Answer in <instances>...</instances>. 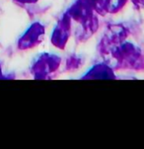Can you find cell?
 I'll list each match as a JSON object with an SVG mask.
<instances>
[{"label":"cell","mask_w":144,"mask_h":149,"mask_svg":"<svg viewBox=\"0 0 144 149\" xmlns=\"http://www.w3.org/2000/svg\"><path fill=\"white\" fill-rule=\"evenodd\" d=\"M61 58L52 54H42L35 60L32 72L36 79H47L58 70Z\"/></svg>","instance_id":"obj_1"},{"label":"cell","mask_w":144,"mask_h":149,"mask_svg":"<svg viewBox=\"0 0 144 149\" xmlns=\"http://www.w3.org/2000/svg\"><path fill=\"white\" fill-rule=\"evenodd\" d=\"M72 19L67 12L60 17L57 22L56 26L54 27V32L51 34L50 42L55 47L59 49H63L66 45L68 40L71 35V28H72Z\"/></svg>","instance_id":"obj_2"},{"label":"cell","mask_w":144,"mask_h":149,"mask_svg":"<svg viewBox=\"0 0 144 149\" xmlns=\"http://www.w3.org/2000/svg\"><path fill=\"white\" fill-rule=\"evenodd\" d=\"M45 27L40 23H34L19 41V47L22 49H31L41 44L45 38Z\"/></svg>","instance_id":"obj_3"},{"label":"cell","mask_w":144,"mask_h":149,"mask_svg":"<svg viewBox=\"0 0 144 149\" xmlns=\"http://www.w3.org/2000/svg\"><path fill=\"white\" fill-rule=\"evenodd\" d=\"M82 79H115L113 69L106 63L94 65Z\"/></svg>","instance_id":"obj_4"},{"label":"cell","mask_w":144,"mask_h":149,"mask_svg":"<svg viewBox=\"0 0 144 149\" xmlns=\"http://www.w3.org/2000/svg\"><path fill=\"white\" fill-rule=\"evenodd\" d=\"M82 2L89 6L91 9L94 10L99 15H106L107 12L108 0H81Z\"/></svg>","instance_id":"obj_5"},{"label":"cell","mask_w":144,"mask_h":149,"mask_svg":"<svg viewBox=\"0 0 144 149\" xmlns=\"http://www.w3.org/2000/svg\"><path fill=\"white\" fill-rule=\"evenodd\" d=\"M127 1L128 0H108L107 12L111 14L118 13V11H120L125 7Z\"/></svg>","instance_id":"obj_6"},{"label":"cell","mask_w":144,"mask_h":149,"mask_svg":"<svg viewBox=\"0 0 144 149\" xmlns=\"http://www.w3.org/2000/svg\"><path fill=\"white\" fill-rule=\"evenodd\" d=\"M82 59L80 57L76 56V55H71V56L68 57L67 62H66V67L67 69H69L70 71L75 69H78L82 65Z\"/></svg>","instance_id":"obj_7"},{"label":"cell","mask_w":144,"mask_h":149,"mask_svg":"<svg viewBox=\"0 0 144 149\" xmlns=\"http://www.w3.org/2000/svg\"><path fill=\"white\" fill-rule=\"evenodd\" d=\"M135 7H139V8H143L144 7V0H131Z\"/></svg>","instance_id":"obj_8"},{"label":"cell","mask_w":144,"mask_h":149,"mask_svg":"<svg viewBox=\"0 0 144 149\" xmlns=\"http://www.w3.org/2000/svg\"><path fill=\"white\" fill-rule=\"evenodd\" d=\"M19 2H22V3H34V2H37L38 0H17Z\"/></svg>","instance_id":"obj_9"}]
</instances>
